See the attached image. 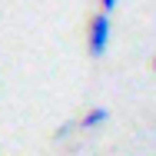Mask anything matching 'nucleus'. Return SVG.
Masks as SVG:
<instances>
[{"label":"nucleus","mask_w":156,"mask_h":156,"mask_svg":"<svg viewBox=\"0 0 156 156\" xmlns=\"http://www.w3.org/2000/svg\"><path fill=\"white\" fill-rule=\"evenodd\" d=\"M110 37H113V13H106V10L93 13V17H90V30H87V47H90V57H93V60L106 57Z\"/></svg>","instance_id":"nucleus-1"},{"label":"nucleus","mask_w":156,"mask_h":156,"mask_svg":"<svg viewBox=\"0 0 156 156\" xmlns=\"http://www.w3.org/2000/svg\"><path fill=\"white\" fill-rule=\"evenodd\" d=\"M106 120H110V110H106V106H93V110L80 120V126H83V129H96V126H103Z\"/></svg>","instance_id":"nucleus-2"},{"label":"nucleus","mask_w":156,"mask_h":156,"mask_svg":"<svg viewBox=\"0 0 156 156\" xmlns=\"http://www.w3.org/2000/svg\"><path fill=\"white\" fill-rule=\"evenodd\" d=\"M70 133H73V123H63L60 129H57V140H63V136H70Z\"/></svg>","instance_id":"nucleus-3"},{"label":"nucleus","mask_w":156,"mask_h":156,"mask_svg":"<svg viewBox=\"0 0 156 156\" xmlns=\"http://www.w3.org/2000/svg\"><path fill=\"white\" fill-rule=\"evenodd\" d=\"M100 10H106V13H113V10H116V0H100Z\"/></svg>","instance_id":"nucleus-4"},{"label":"nucleus","mask_w":156,"mask_h":156,"mask_svg":"<svg viewBox=\"0 0 156 156\" xmlns=\"http://www.w3.org/2000/svg\"><path fill=\"white\" fill-rule=\"evenodd\" d=\"M153 70H156V60H153Z\"/></svg>","instance_id":"nucleus-5"}]
</instances>
